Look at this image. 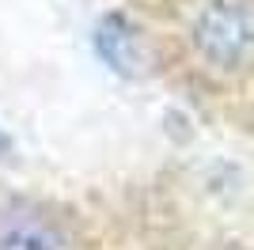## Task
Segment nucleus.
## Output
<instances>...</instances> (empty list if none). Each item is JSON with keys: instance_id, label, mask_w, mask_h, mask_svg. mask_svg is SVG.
I'll list each match as a JSON object with an SVG mask.
<instances>
[{"instance_id": "obj_1", "label": "nucleus", "mask_w": 254, "mask_h": 250, "mask_svg": "<svg viewBox=\"0 0 254 250\" xmlns=\"http://www.w3.org/2000/svg\"><path fill=\"white\" fill-rule=\"evenodd\" d=\"M0 250H61V247L42 228H11L0 235Z\"/></svg>"}, {"instance_id": "obj_2", "label": "nucleus", "mask_w": 254, "mask_h": 250, "mask_svg": "<svg viewBox=\"0 0 254 250\" xmlns=\"http://www.w3.org/2000/svg\"><path fill=\"white\" fill-rule=\"evenodd\" d=\"M0 148H4V136H0Z\"/></svg>"}]
</instances>
